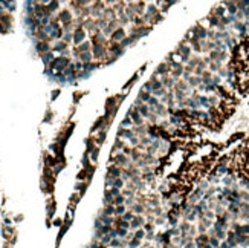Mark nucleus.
<instances>
[{"label":"nucleus","instance_id":"25","mask_svg":"<svg viewBox=\"0 0 249 248\" xmlns=\"http://www.w3.org/2000/svg\"><path fill=\"white\" fill-rule=\"evenodd\" d=\"M138 77H139L138 74H136V75H133V78H132V80H130V81H128V83L126 84V89H130V86H133L134 83H136V80H138Z\"/></svg>","mask_w":249,"mask_h":248},{"label":"nucleus","instance_id":"28","mask_svg":"<svg viewBox=\"0 0 249 248\" xmlns=\"http://www.w3.org/2000/svg\"><path fill=\"white\" fill-rule=\"evenodd\" d=\"M144 236H145V231H144V230H138V231H136V234H134V238H138V239H144Z\"/></svg>","mask_w":249,"mask_h":248},{"label":"nucleus","instance_id":"4","mask_svg":"<svg viewBox=\"0 0 249 248\" xmlns=\"http://www.w3.org/2000/svg\"><path fill=\"white\" fill-rule=\"evenodd\" d=\"M112 39H113V41H122L126 39V31H124V28H118V29L113 31Z\"/></svg>","mask_w":249,"mask_h":248},{"label":"nucleus","instance_id":"14","mask_svg":"<svg viewBox=\"0 0 249 248\" xmlns=\"http://www.w3.org/2000/svg\"><path fill=\"white\" fill-rule=\"evenodd\" d=\"M121 126H122V127H126V129H130V127L133 126V121H132V118H130L128 115H126V116L122 118V121H121Z\"/></svg>","mask_w":249,"mask_h":248},{"label":"nucleus","instance_id":"29","mask_svg":"<svg viewBox=\"0 0 249 248\" xmlns=\"http://www.w3.org/2000/svg\"><path fill=\"white\" fill-rule=\"evenodd\" d=\"M183 248H196V242L189 240V242H187V244H185V247H183Z\"/></svg>","mask_w":249,"mask_h":248},{"label":"nucleus","instance_id":"30","mask_svg":"<svg viewBox=\"0 0 249 248\" xmlns=\"http://www.w3.org/2000/svg\"><path fill=\"white\" fill-rule=\"evenodd\" d=\"M122 202H124V196H116L115 204H118V205H122Z\"/></svg>","mask_w":249,"mask_h":248},{"label":"nucleus","instance_id":"26","mask_svg":"<svg viewBox=\"0 0 249 248\" xmlns=\"http://www.w3.org/2000/svg\"><path fill=\"white\" fill-rule=\"evenodd\" d=\"M205 218H208V219L213 220L215 218V213L213 211V210H206V211H205Z\"/></svg>","mask_w":249,"mask_h":248},{"label":"nucleus","instance_id":"1","mask_svg":"<svg viewBox=\"0 0 249 248\" xmlns=\"http://www.w3.org/2000/svg\"><path fill=\"white\" fill-rule=\"evenodd\" d=\"M67 63H69V61L66 60V58L60 57V58H57V60H54V61H52V68H54V69H57V71H63V69L67 66Z\"/></svg>","mask_w":249,"mask_h":248},{"label":"nucleus","instance_id":"32","mask_svg":"<svg viewBox=\"0 0 249 248\" xmlns=\"http://www.w3.org/2000/svg\"><path fill=\"white\" fill-rule=\"evenodd\" d=\"M134 211H136V213H141V211H142V207H141V205H136V207H134Z\"/></svg>","mask_w":249,"mask_h":248},{"label":"nucleus","instance_id":"19","mask_svg":"<svg viewBox=\"0 0 249 248\" xmlns=\"http://www.w3.org/2000/svg\"><path fill=\"white\" fill-rule=\"evenodd\" d=\"M110 175H112V178H119L121 170L118 167H110Z\"/></svg>","mask_w":249,"mask_h":248},{"label":"nucleus","instance_id":"10","mask_svg":"<svg viewBox=\"0 0 249 248\" xmlns=\"http://www.w3.org/2000/svg\"><path fill=\"white\" fill-rule=\"evenodd\" d=\"M174 89H179V90H183V92H188L189 84H188L187 81H182V80H179V81L174 84Z\"/></svg>","mask_w":249,"mask_h":248},{"label":"nucleus","instance_id":"5","mask_svg":"<svg viewBox=\"0 0 249 248\" xmlns=\"http://www.w3.org/2000/svg\"><path fill=\"white\" fill-rule=\"evenodd\" d=\"M170 72V63L167 64V63H161L158 68H156V75H167Z\"/></svg>","mask_w":249,"mask_h":248},{"label":"nucleus","instance_id":"3","mask_svg":"<svg viewBox=\"0 0 249 248\" xmlns=\"http://www.w3.org/2000/svg\"><path fill=\"white\" fill-rule=\"evenodd\" d=\"M136 109L139 110V114L144 116V120H148V116H150V106L147 104V103H142V104H139V106H136Z\"/></svg>","mask_w":249,"mask_h":248},{"label":"nucleus","instance_id":"24","mask_svg":"<svg viewBox=\"0 0 249 248\" xmlns=\"http://www.w3.org/2000/svg\"><path fill=\"white\" fill-rule=\"evenodd\" d=\"M61 20L63 21H69L70 20V12H69V11H63V12H61Z\"/></svg>","mask_w":249,"mask_h":248},{"label":"nucleus","instance_id":"11","mask_svg":"<svg viewBox=\"0 0 249 248\" xmlns=\"http://www.w3.org/2000/svg\"><path fill=\"white\" fill-rule=\"evenodd\" d=\"M73 40H75V43H77V45L84 40V31L81 29V28H80V29H77V32L73 34Z\"/></svg>","mask_w":249,"mask_h":248},{"label":"nucleus","instance_id":"31","mask_svg":"<svg viewBox=\"0 0 249 248\" xmlns=\"http://www.w3.org/2000/svg\"><path fill=\"white\" fill-rule=\"evenodd\" d=\"M124 219H126V220H130V219H133V214L130 213V211H127V213H124Z\"/></svg>","mask_w":249,"mask_h":248},{"label":"nucleus","instance_id":"8","mask_svg":"<svg viewBox=\"0 0 249 248\" xmlns=\"http://www.w3.org/2000/svg\"><path fill=\"white\" fill-rule=\"evenodd\" d=\"M127 161H128V158H127V155H124V153H118V155L115 156V163H116V165H118V164H119V165H126Z\"/></svg>","mask_w":249,"mask_h":248},{"label":"nucleus","instance_id":"35","mask_svg":"<svg viewBox=\"0 0 249 248\" xmlns=\"http://www.w3.org/2000/svg\"><path fill=\"white\" fill-rule=\"evenodd\" d=\"M158 2H164V0H158Z\"/></svg>","mask_w":249,"mask_h":248},{"label":"nucleus","instance_id":"23","mask_svg":"<svg viewBox=\"0 0 249 248\" xmlns=\"http://www.w3.org/2000/svg\"><path fill=\"white\" fill-rule=\"evenodd\" d=\"M80 58H81L83 61H89L90 58H92V55H90V52H83V54L80 55Z\"/></svg>","mask_w":249,"mask_h":248},{"label":"nucleus","instance_id":"2","mask_svg":"<svg viewBox=\"0 0 249 248\" xmlns=\"http://www.w3.org/2000/svg\"><path fill=\"white\" fill-rule=\"evenodd\" d=\"M225 6H226V9H228V14H229V15H234V14L239 12V8H237L235 0H226V2H225Z\"/></svg>","mask_w":249,"mask_h":248},{"label":"nucleus","instance_id":"18","mask_svg":"<svg viewBox=\"0 0 249 248\" xmlns=\"http://www.w3.org/2000/svg\"><path fill=\"white\" fill-rule=\"evenodd\" d=\"M165 94H167V89H165V87H161V89L153 90V95H154V96H161V98H162V96H164Z\"/></svg>","mask_w":249,"mask_h":248},{"label":"nucleus","instance_id":"33","mask_svg":"<svg viewBox=\"0 0 249 248\" xmlns=\"http://www.w3.org/2000/svg\"><path fill=\"white\" fill-rule=\"evenodd\" d=\"M58 94H60V90H55V92H52V100H54V98H57Z\"/></svg>","mask_w":249,"mask_h":248},{"label":"nucleus","instance_id":"17","mask_svg":"<svg viewBox=\"0 0 249 248\" xmlns=\"http://www.w3.org/2000/svg\"><path fill=\"white\" fill-rule=\"evenodd\" d=\"M208 244L211 247H214V248H219L220 247V240L215 238V236H209V242H208Z\"/></svg>","mask_w":249,"mask_h":248},{"label":"nucleus","instance_id":"13","mask_svg":"<svg viewBox=\"0 0 249 248\" xmlns=\"http://www.w3.org/2000/svg\"><path fill=\"white\" fill-rule=\"evenodd\" d=\"M222 69V61H211L209 63V71L211 72H219Z\"/></svg>","mask_w":249,"mask_h":248},{"label":"nucleus","instance_id":"22","mask_svg":"<svg viewBox=\"0 0 249 248\" xmlns=\"http://www.w3.org/2000/svg\"><path fill=\"white\" fill-rule=\"evenodd\" d=\"M98 155H99V149H98V147H95V149L90 152V156H92V159H93V161L98 159Z\"/></svg>","mask_w":249,"mask_h":248},{"label":"nucleus","instance_id":"7","mask_svg":"<svg viewBox=\"0 0 249 248\" xmlns=\"http://www.w3.org/2000/svg\"><path fill=\"white\" fill-rule=\"evenodd\" d=\"M162 86H164V87L167 89V87H168V89H171L173 87V86H174L176 84V80L174 78H170V77H164V78H162Z\"/></svg>","mask_w":249,"mask_h":248},{"label":"nucleus","instance_id":"16","mask_svg":"<svg viewBox=\"0 0 249 248\" xmlns=\"http://www.w3.org/2000/svg\"><path fill=\"white\" fill-rule=\"evenodd\" d=\"M159 103H161V100L158 98V96H154V95H151V96H150V100H148V103H147V104H148L150 107H154V106H158Z\"/></svg>","mask_w":249,"mask_h":248},{"label":"nucleus","instance_id":"27","mask_svg":"<svg viewBox=\"0 0 249 248\" xmlns=\"http://www.w3.org/2000/svg\"><path fill=\"white\" fill-rule=\"evenodd\" d=\"M240 198L243 199V202H248L249 204V193L248 192H240Z\"/></svg>","mask_w":249,"mask_h":248},{"label":"nucleus","instance_id":"20","mask_svg":"<svg viewBox=\"0 0 249 248\" xmlns=\"http://www.w3.org/2000/svg\"><path fill=\"white\" fill-rule=\"evenodd\" d=\"M57 8H58V2H57V0H51L49 6H47V12H51V11H55Z\"/></svg>","mask_w":249,"mask_h":248},{"label":"nucleus","instance_id":"9","mask_svg":"<svg viewBox=\"0 0 249 248\" xmlns=\"http://www.w3.org/2000/svg\"><path fill=\"white\" fill-rule=\"evenodd\" d=\"M197 100H199V103H200V107H205V109H209V100H208V96L206 95H197Z\"/></svg>","mask_w":249,"mask_h":248},{"label":"nucleus","instance_id":"21","mask_svg":"<svg viewBox=\"0 0 249 248\" xmlns=\"http://www.w3.org/2000/svg\"><path fill=\"white\" fill-rule=\"evenodd\" d=\"M132 136H134V132H133V129H126V132H124V139H130Z\"/></svg>","mask_w":249,"mask_h":248},{"label":"nucleus","instance_id":"34","mask_svg":"<svg viewBox=\"0 0 249 248\" xmlns=\"http://www.w3.org/2000/svg\"><path fill=\"white\" fill-rule=\"evenodd\" d=\"M41 2H45V3H46V2H51V0H41Z\"/></svg>","mask_w":249,"mask_h":248},{"label":"nucleus","instance_id":"15","mask_svg":"<svg viewBox=\"0 0 249 248\" xmlns=\"http://www.w3.org/2000/svg\"><path fill=\"white\" fill-rule=\"evenodd\" d=\"M209 25L217 28V26L220 25V19L217 17V15H213V14H211V15H209Z\"/></svg>","mask_w":249,"mask_h":248},{"label":"nucleus","instance_id":"12","mask_svg":"<svg viewBox=\"0 0 249 248\" xmlns=\"http://www.w3.org/2000/svg\"><path fill=\"white\" fill-rule=\"evenodd\" d=\"M106 138H107V130H99V133H98V136L95 138V143L101 145L102 143L106 141Z\"/></svg>","mask_w":249,"mask_h":248},{"label":"nucleus","instance_id":"6","mask_svg":"<svg viewBox=\"0 0 249 248\" xmlns=\"http://www.w3.org/2000/svg\"><path fill=\"white\" fill-rule=\"evenodd\" d=\"M187 83L189 84V87H199V86L202 84V77H197V75H191Z\"/></svg>","mask_w":249,"mask_h":248}]
</instances>
